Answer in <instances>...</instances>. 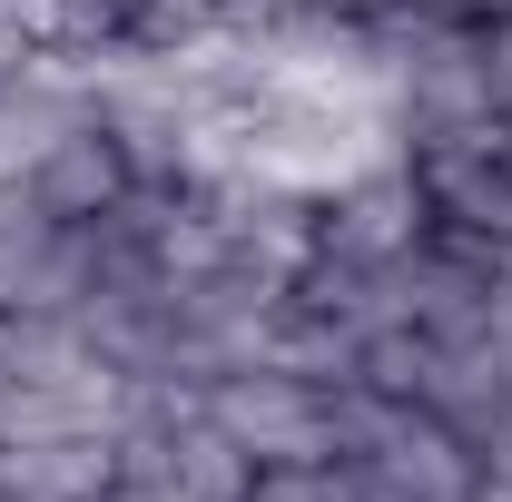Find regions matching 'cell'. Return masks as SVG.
<instances>
[{"instance_id": "cell-7", "label": "cell", "mask_w": 512, "mask_h": 502, "mask_svg": "<svg viewBox=\"0 0 512 502\" xmlns=\"http://www.w3.org/2000/svg\"><path fill=\"white\" fill-rule=\"evenodd\" d=\"M237 502H335V473L325 463H266V473H247Z\"/></svg>"}, {"instance_id": "cell-9", "label": "cell", "mask_w": 512, "mask_h": 502, "mask_svg": "<svg viewBox=\"0 0 512 502\" xmlns=\"http://www.w3.org/2000/svg\"><path fill=\"white\" fill-rule=\"evenodd\" d=\"M99 502H158V493H138V483H128V473H119V483H109V493H99Z\"/></svg>"}, {"instance_id": "cell-1", "label": "cell", "mask_w": 512, "mask_h": 502, "mask_svg": "<svg viewBox=\"0 0 512 502\" xmlns=\"http://www.w3.org/2000/svg\"><path fill=\"white\" fill-rule=\"evenodd\" d=\"M335 394H345V384L306 375V365H286V355H247V365H227V375L197 384V414L266 473V463H325V453H335Z\"/></svg>"}, {"instance_id": "cell-5", "label": "cell", "mask_w": 512, "mask_h": 502, "mask_svg": "<svg viewBox=\"0 0 512 502\" xmlns=\"http://www.w3.org/2000/svg\"><path fill=\"white\" fill-rule=\"evenodd\" d=\"M473 50H483V109L512 128V0L503 10H473Z\"/></svg>"}, {"instance_id": "cell-4", "label": "cell", "mask_w": 512, "mask_h": 502, "mask_svg": "<svg viewBox=\"0 0 512 502\" xmlns=\"http://www.w3.org/2000/svg\"><path fill=\"white\" fill-rule=\"evenodd\" d=\"M109 483H119V434L0 443V493H10V502H99Z\"/></svg>"}, {"instance_id": "cell-3", "label": "cell", "mask_w": 512, "mask_h": 502, "mask_svg": "<svg viewBox=\"0 0 512 502\" xmlns=\"http://www.w3.org/2000/svg\"><path fill=\"white\" fill-rule=\"evenodd\" d=\"M89 109H99L89 69H69V60L20 69V79L0 89V188H30V168H40V158H50Z\"/></svg>"}, {"instance_id": "cell-10", "label": "cell", "mask_w": 512, "mask_h": 502, "mask_svg": "<svg viewBox=\"0 0 512 502\" xmlns=\"http://www.w3.org/2000/svg\"><path fill=\"white\" fill-rule=\"evenodd\" d=\"M0 502H10V493H0Z\"/></svg>"}, {"instance_id": "cell-8", "label": "cell", "mask_w": 512, "mask_h": 502, "mask_svg": "<svg viewBox=\"0 0 512 502\" xmlns=\"http://www.w3.org/2000/svg\"><path fill=\"white\" fill-rule=\"evenodd\" d=\"M453 502H512V473H503V463H483V473H473Z\"/></svg>"}, {"instance_id": "cell-6", "label": "cell", "mask_w": 512, "mask_h": 502, "mask_svg": "<svg viewBox=\"0 0 512 502\" xmlns=\"http://www.w3.org/2000/svg\"><path fill=\"white\" fill-rule=\"evenodd\" d=\"M50 60V40H40V0H0V89L20 79V69Z\"/></svg>"}, {"instance_id": "cell-2", "label": "cell", "mask_w": 512, "mask_h": 502, "mask_svg": "<svg viewBox=\"0 0 512 502\" xmlns=\"http://www.w3.org/2000/svg\"><path fill=\"white\" fill-rule=\"evenodd\" d=\"M20 197H30L40 217H60V227H89V217H109V207H128V197H138V158H128L119 128L89 109V119H79L60 148L30 168V188H20Z\"/></svg>"}]
</instances>
